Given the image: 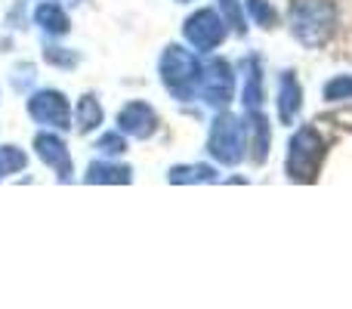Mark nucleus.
Masks as SVG:
<instances>
[{"mask_svg": "<svg viewBox=\"0 0 352 309\" xmlns=\"http://www.w3.org/2000/svg\"><path fill=\"white\" fill-rule=\"evenodd\" d=\"M78 115H80V130H93V127H99V121H102V109H99V103L93 96H84Z\"/></svg>", "mask_w": 352, "mask_h": 309, "instance_id": "nucleus-13", "label": "nucleus"}, {"mask_svg": "<svg viewBox=\"0 0 352 309\" xmlns=\"http://www.w3.org/2000/svg\"><path fill=\"white\" fill-rule=\"evenodd\" d=\"M25 167V155L16 152V149L3 146L0 149V176L3 173H12V170H22Z\"/></svg>", "mask_w": 352, "mask_h": 309, "instance_id": "nucleus-16", "label": "nucleus"}, {"mask_svg": "<svg viewBox=\"0 0 352 309\" xmlns=\"http://www.w3.org/2000/svg\"><path fill=\"white\" fill-rule=\"evenodd\" d=\"M173 182H207V180H213V170L210 167H204V164H195V167H176L173 170V176H170Z\"/></svg>", "mask_w": 352, "mask_h": 309, "instance_id": "nucleus-14", "label": "nucleus"}, {"mask_svg": "<svg viewBox=\"0 0 352 309\" xmlns=\"http://www.w3.org/2000/svg\"><path fill=\"white\" fill-rule=\"evenodd\" d=\"M182 31H186V41L192 43L195 50H213L226 34L223 22H219V16L213 10H198L186 22V28Z\"/></svg>", "mask_w": 352, "mask_h": 309, "instance_id": "nucleus-5", "label": "nucleus"}, {"mask_svg": "<svg viewBox=\"0 0 352 309\" xmlns=\"http://www.w3.org/2000/svg\"><path fill=\"white\" fill-rule=\"evenodd\" d=\"M207 152L223 164H235L241 158L244 146V134H241V121H235L232 115H223L210 130V142H207Z\"/></svg>", "mask_w": 352, "mask_h": 309, "instance_id": "nucleus-4", "label": "nucleus"}, {"mask_svg": "<svg viewBox=\"0 0 352 309\" xmlns=\"http://www.w3.org/2000/svg\"><path fill=\"white\" fill-rule=\"evenodd\" d=\"M250 10H254V16L260 19L263 25H272L275 22V10L266 3V0H250Z\"/></svg>", "mask_w": 352, "mask_h": 309, "instance_id": "nucleus-17", "label": "nucleus"}, {"mask_svg": "<svg viewBox=\"0 0 352 309\" xmlns=\"http://www.w3.org/2000/svg\"><path fill=\"white\" fill-rule=\"evenodd\" d=\"M219 3H223V10H226V16H229V22H232V25H238V31H244L241 10H238V3H235V0H219Z\"/></svg>", "mask_w": 352, "mask_h": 309, "instance_id": "nucleus-18", "label": "nucleus"}, {"mask_svg": "<svg viewBox=\"0 0 352 309\" xmlns=\"http://www.w3.org/2000/svg\"><path fill=\"white\" fill-rule=\"evenodd\" d=\"M161 78H164L167 90L176 99H188L195 93L201 81V65L192 53H186L182 47H167L164 59H161Z\"/></svg>", "mask_w": 352, "mask_h": 309, "instance_id": "nucleus-2", "label": "nucleus"}, {"mask_svg": "<svg viewBox=\"0 0 352 309\" xmlns=\"http://www.w3.org/2000/svg\"><path fill=\"white\" fill-rule=\"evenodd\" d=\"M324 99H352V74H343V78H334L328 87H324Z\"/></svg>", "mask_w": 352, "mask_h": 309, "instance_id": "nucleus-15", "label": "nucleus"}, {"mask_svg": "<svg viewBox=\"0 0 352 309\" xmlns=\"http://www.w3.org/2000/svg\"><path fill=\"white\" fill-rule=\"evenodd\" d=\"M337 22L334 0H294L291 6V31L306 47H322L331 41Z\"/></svg>", "mask_w": 352, "mask_h": 309, "instance_id": "nucleus-1", "label": "nucleus"}, {"mask_svg": "<svg viewBox=\"0 0 352 309\" xmlns=\"http://www.w3.org/2000/svg\"><path fill=\"white\" fill-rule=\"evenodd\" d=\"M34 149H37V155H41L43 161L53 164V167L59 170V176H68V173H72V161H68L65 142H62L59 136H53V134H41V136L34 140Z\"/></svg>", "mask_w": 352, "mask_h": 309, "instance_id": "nucleus-9", "label": "nucleus"}, {"mask_svg": "<svg viewBox=\"0 0 352 309\" xmlns=\"http://www.w3.org/2000/svg\"><path fill=\"white\" fill-rule=\"evenodd\" d=\"M121 130L124 134H133L136 140H146V136L155 134V127H158V118H155V111L148 109L146 103H133L127 105V109L121 111Z\"/></svg>", "mask_w": 352, "mask_h": 309, "instance_id": "nucleus-8", "label": "nucleus"}, {"mask_svg": "<svg viewBox=\"0 0 352 309\" xmlns=\"http://www.w3.org/2000/svg\"><path fill=\"white\" fill-rule=\"evenodd\" d=\"M300 99H303V93H300L297 78L287 72L285 78H281V103H278V111H281V118H285V121H291V118L297 115Z\"/></svg>", "mask_w": 352, "mask_h": 309, "instance_id": "nucleus-10", "label": "nucleus"}, {"mask_svg": "<svg viewBox=\"0 0 352 309\" xmlns=\"http://www.w3.org/2000/svg\"><path fill=\"white\" fill-rule=\"evenodd\" d=\"M322 158H324L322 136H318L312 127H303L291 140V152H287V173H291L297 182L316 180L318 167H322Z\"/></svg>", "mask_w": 352, "mask_h": 309, "instance_id": "nucleus-3", "label": "nucleus"}, {"mask_svg": "<svg viewBox=\"0 0 352 309\" xmlns=\"http://www.w3.org/2000/svg\"><path fill=\"white\" fill-rule=\"evenodd\" d=\"M201 87H204V96L207 103L213 105H226L232 99V87H235V74H232L229 62L223 59H213L207 72H201Z\"/></svg>", "mask_w": 352, "mask_h": 309, "instance_id": "nucleus-6", "label": "nucleus"}, {"mask_svg": "<svg viewBox=\"0 0 352 309\" xmlns=\"http://www.w3.org/2000/svg\"><path fill=\"white\" fill-rule=\"evenodd\" d=\"M28 111L34 121L47 124V127H62V130L68 127V103H65V96H59L53 90L37 93L28 103Z\"/></svg>", "mask_w": 352, "mask_h": 309, "instance_id": "nucleus-7", "label": "nucleus"}, {"mask_svg": "<svg viewBox=\"0 0 352 309\" xmlns=\"http://www.w3.org/2000/svg\"><path fill=\"white\" fill-rule=\"evenodd\" d=\"M34 19H37V22H41L47 31H68V19H65V12H62V6H56V3H43V6H37Z\"/></svg>", "mask_w": 352, "mask_h": 309, "instance_id": "nucleus-11", "label": "nucleus"}, {"mask_svg": "<svg viewBox=\"0 0 352 309\" xmlns=\"http://www.w3.org/2000/svg\"><path fill=\"white\" fill-rule=\"evenodd\" d=\"M99 149H102V152H111V155H118V152H124V140L121 136H105L102 142H99Z\"/></svg>", "mask_w": 352, "mask_h": 309, "instance_id": "nucleus-19", "label": "nucleus"}, {"mask_svg": "<svg viewBox=\"0 0 352 309\" xmlns=\"http://www.w3.org/2000/svg\"><path fill=\"white\" fill-rule=\"evenodd\" d=\"M90 182H127L130 170L127 167H111V164H93L90 173H87Z\"/></svg>", "mask_w": 352, "mask_h": 309, "instance_id": "nucleus-12", "label": "nucleus"}]
</instances>
